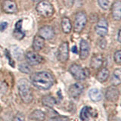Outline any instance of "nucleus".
Masks as SVG:
<instances>
[{
    "mask_svg": "<svg viewBox=\"0 0 121 121\" xmlns=\"http://www.w3.org/2000/svg\"><path fill=\"white\" fill-rule=\"evenodd\" d=\"M30 82L37 89L47 90L53 86L55 79L49 72L41 71L33 73L30 77Z\"/></svg>",
    "mask_w": 121,
    "mask_h": 121,
    "instance_id": "obj_1",
    "label": "nucleus"
},
{
    "mask_svg": "<svg viewBox=\"0 0 121 121\" xmlns=\"http://www.w3.org/2000/svg\"><path fill=\"white\" fill-rule=\"evenodd\" d=\"M18 93L21 100L26 104L31 103L33 99L30 83L26 79H21L17 82Z\"/></svg>",
    "mask_w": 121,
    "mask_h": 121,
    "instance_id": "obj_2",
    "label": "nucleus"
},
{
    "mask_svg": "<svg viewBox=\"0 0 121 121\" xmlns=\"http://www.w3.org/2000/svg\"><path fill=\"white\" fill-rule=\"evenodd\" d=\"M36 10L41 16L44 17H50L55 13L54 7L48 1H41L37 4Z\"/></svg>",
    "mask_w": 121,
    "mask_h": 121,
    "instance_id": "obj_3",
    "label": "nucleus"
},
{
    "mask_svg": "<svg viewBox=\"0 0 121 121\" xmlns=\"http://www.w3.org/2000/svg\"><path fill=\"white\" fill-rule=\"evenodd\" d=\"M87 22V17L86 14L83 12V11H79L75 17V21H74V26H73V30L76 33H81L84 27L86 26Z\"/></svg>",
    "mask_w": 121,
    "mask_h": 121,
    "instance_id": "obj_4",
    "label": "nucleus"
},
{
    "mask_svg": "<svg viewBox=\"0 0 121 121\" xmlns=\"http://www.w3.org/2000/svg\"><path fill=\"white\" fill-rule=\"evenodd\" d=\"M69 71L71 75L77 79V80H84L88 77V74L86 73V69L78 65L77 64H73L70 67Z\"/></svg>",
    "mask_w": 121,
    "mask_h": 121,
    "instance_id": "obj_5",
    "label": "nucleus"
},
{
    "mask_svg": "<svg viewBox=\"0 0 121 121\" xmlns=\"http://www.w3.org/2000/svg\"><path fill=\"white\" fill-rule=\"evenodd\" d=\"M69 58V44L67 42H64L60 45L58 51V60L60 62H66Z\"/></svg>",
    "mask_w": 121,
    "mask_h": 121,
    "instance_id": "obj_6",
    "label": "nucleus"
},
{
    "mask_svg": "<svg viewBox=\"0 0 121 121\" xmlns=\"http://www.w3.org/2000/svg\"><path fill=\"white\" fill-rule=\"evenodd\" d=\"M25 58L27 63L30 66H34V65H38L40 63L43 62V58L39 54H37L36 52H27L25 54Z\"/></svg>",
    "mask_w": 121,
    "mask_h": 121,
    "instance_id": "obj_7",
    "label": "nucleus"
},
{
    "mask_svg": "<svg viewBox=\"0 0 121 121\" xmlns=\"http://www.w3.org/2000/svg\"><path fill=\"white\" fill-rule=\"evenodd\" d=\"M108 32V24L105 18H101L95 26V33L98 36L104 37Z\"/></svg>",
    "mask_w": 121,
    "mask_h": 121,
    "instance_id": "obj_8",
    "label": "nucleus"
},
{
    "mask_svg": "<svg viewBox=\"0 0 121 121\" xmlns=\"http://www.w3.org/2000/svg\"><path fill=\"white\" fill-rule=\"evenodd\" d=\"M83 91V86L79 82L74 83L69 87L68 95L72 98H77L82 94Z\"/></svg>",
    "mask_w": 121,
    "mask_h": 121,
    "instance_id": "obj_9",
    "label": "nucleus"
},
{
    "mask_svg": "<svg viewBox=\"0 0 121 121\" xmlns=\"http://www.w3.org/2000/svg\"><path fill=\"white\" fill-rule=\"evenodd\" d=\"M120 97V92L115 86H111L105 92V98L108 101L117 102Z\"/></svg>",
    "mask_w": 121,
    "mask_h": 121,
    "instance_id": "obj_10",
    "label": "nucleus"
},
{
    "mask_svg": "<svg viewBox=\"0 0 121 121\" xmlns=\"http://www.w3.org/2000/svg\"><path fill=\"white\" fill-rule=\"evenodd\" d=\"M39 36L45 39H52L55 36V30L50 26H44L39 29Z\"/></svg>",
    "mask_w": 121,
    "mask_h": 121,
    "instance_id": "obj_11",
    "label": "nucleus"
},
{
    "mask_svg": "<svg viewBox=\"0 0 121 121\" xmlns=\"http://www.w3.org/2000/svg\"><path fill=\"white\" fill-rule=\"evenodd\" d=\"M2 9L4 11L8 14H14L17 12V4L12 0H5V1H4Z\"/></svg>",
    "mask_w": 121,
    "mask_h": 121,
    "instance_id": "obj_12",
    "label": "nucleus"
},
{
    "mask_svg": "<svg viewBox=\"0 0 121 121\" xmlns=\"http://www.w3.org/2000/svg\"><path fill=\"white\" fill-rule=\"evenodd\" d=\"M111 13L113 18L116 21L121 19V2L119 0L115 1L111 5Z\"/></svg>",
    "mask_w": 121,
    "mask_h": 121,
    "instance_id": "obj_13",
    "label": "nucleus"
},
{
    "mask_svg": "<svg viewBox=\"0 0 121 121\" xmlns=\"http://www.w3.org/2000/svg\"><path fill=\"white\" fill-rule=\"evenodd\" d=\"M89 55V45L87 41L82 39L80 42V52L79 57L82 60H86Z\"/></svg>",
    "mask_w": 121,
    "mask_h": 121,
    "instance_id": "obj_14",
    "label": "nucleus"
},
{
    "mask_svg": "<svg viewBox=\"0 0 121 121\" xmlns=\"http://www.w3.org/2000/svg\"><path fill=\"white\" fill-rule=\"evenodd\" d=\"M13 36L15 39L18 40L22 39L25 36V33L22 30V20L17 22L16 25H15V29L13 32Z\"/></svg>",
    "mask_w": 121,
    "mask_h": 121,
    "instance_id": "obj_15",
    "label": "nucleus"
},
{
    "mask_svg": "<svg viewBox=\"0 0 121 121\" xmlns=\"http://www.w3.org/2000/svg\"><path fill=\"white\" fill-rule=\"evenodd\" d=\"M103 64V56L101 55H95L90 61V65L93 69L98 70Z\"/></svg>",
    "mask_w": 121,
    "mask_h": 121,
    "instance_id": "obj_16",
    "label": "nucleus"
},
{
    "mask_svg": "<svg viewBox=\"0 0 121 121\" xmlns=\"http://www.w3.org/2000/svg\"><path fill=\"white\" fill-rule=\"evenodd\" d=\"M29 119L33 121H44L45 120V113L40 110H34L29 115Z\"/></svg>",
    "mask_w": 121,
    "mask_h": 121,
    "instance_id": "obj_17",
    "label": "nucleus"
},
{
    "mask_svg": "<svg viewBox=\"0 0 121 121\" xmlns=\"http://www.w3.org/2000/svg\"><path fill=\"white\" fill-rule=\"evenodd\" d=\"M45 45V40L43 37H41L39 35H37L34 37L33 42V48L36 52L40 51Z\"/></svg>",
    "mask_w": 121,
    "mask_h": 121,
    "instance_id": "obj_18",
    "label": "nucleus"
},
{
    "mask_svg": "<svg viewBox=\"0 0 121 121\" xmlns=\"http://www.w3.org/2000/svg\"><path fill=\"white\" fill-rule=\"evenodd\" d=\"M110 76V72L106 67H103L98 72L96 78L100 82H104L108 79Z\"/></svg>",
    "mask_w": 121,
    "mask_h": 121,
    "instance_id": "obj_19",
    "label": "nucleus"
},
{
    "mask_svg": "<svg viewBox=\"0 0 121 121\" xmlns=\"http://www.w3.org/2000/svg\"><path fill=\"white\" fill-rule=\"evenodd\" d=\"M89 96L90 99L94 102H98L102 99V93L98 89H92L89 92Z\"/></svg>",
    "mask_w": 121,
    "mask_h": 121,
    "instance_id": "obj_20",
    "label": "nucleus"
},
{
    "mask_svg": "<svg viewBox=\"0 0 121 121\" xmlns=\"http://www.w3.org/2000/svg\"><path fill=\"white\" fill-rule=\"evenodd\" d=\"M111 82L113 86H119L121 82V71L120 68L115 69L111 79Z\"/></svg>",
    "mask_w": 121,
    "mask_h": 121,
    "instance_id": "obj_21",
    "label": "nucleus"
},
{
    "mask_svg": "<svg viewBox=\"0 0 121 121\" xmlns=\"http://www.w3.org/2000/svg\"><path fill=\"white\" fill-rule=\"evenodd\" d=\"M61 28L64 33H69L72 30V24L70 19L67 17H64L61 20Z\"/></svg>",
    "mask_w": 121,
    "mask_h": 121,
    "instance_id": "obj_22",
    "label": "nucleus"
},
{
    "mask_svg": "<svg viewBox=\"0 0 121 121\" xmlns=\"http://www.w3.org/2000/svg\"><path fill=\"white\" fill-rule=\"evenodd\" d=\"M42 104L45 107L52 108L56 104V100L54 97L51 95H45L42 98Z\"/></svg>",
    "mask_w": 121,
    "mask_h": 121,
    "instance_id": "obj_23",
    "label": "nucleus"
},
{
    "mask_svg": "<svg viewBox=\"0 0 121 121\" xmlns=\"http://www.w3.org/2000/svg\"><path fill=\"white\" fill-rule=\"evenodd\" d=\"M12 52H13V55L14 56V58H17L18 60H21L23 58H24V53L21 48L16 46V45H14V46L12 48Z\"/></svg>",
    "mask_w": 121,
    "mask_h": 121,
    "instance_id": "obj_24",
    "label": "nucleus"
},
{
    "mask_svg": "<svg viewBox=\"0 0 121 121\" xmlns=\"http://www.w3.org/2000/svg\"><path fill=\"white\" fill-rule=\"evenodd\" d=\"M80 119L82 121H85L86 120H88L90 117V108L89 107H84L80 111Z\"/></svg>",
    "mask_w": 121,
    "mask_h": 121,
    "instance_id": "obj_25",
    "label": "nucleus"
},
{
    "mask_svg": "<svg viewBox=\"0 0 121 121\" xmlns=\"http://www.w3.org/2000/svg\"><path fill=\"white\" fill-rule=\"evenodd\" d=\"M19 70L24 73H30L32 72V67L29 64H21L18 67Z\"/></svg>",
    "mask_w": 121,
    "mask_h": 121,
    "instance_id": "obj_26",
    "label": "nucleus"
},
{
    "mask_svg": "<svg viewBox=\"0 0 121 121\" xmlns=\"http://www.w3.org/2000/svg\"><path fill=\"white\" fill-rule=\"evenodd\" d=\"M98 5L104 10H108L109 9V1L108 0H98Z\"/></svg>",
    "mask_w": 121,
    "mask_h": 121,
    "instance_id": "obj_27",
    "label": "nucleus"
},
{
    "mask_svg": "<svg viewBox=\"0 0 121 121\" xmlns=\"http://www.w3.org/2000/svg\"><path fill=\"white\" fill-rule=\"evenodd\" d=\"M113 58H114V61L117 64H121V52L119 51H117L114 54V56H113Z\"/></svg>",
    "mask_w": 121,
    "mask_h": 121,
    "instance_id": "obj_28",
    "label": "nucleus"
},
{
    "mask_svg": "<svg viewBox=\"0 0 121 121\" xmlns=\"http://www.w3.org/2000/svg\"><path fill=\"white\" fill-rule=\"evenodd\" d=\"M12 121H25V116L22 113H17L14 117Z\"/></svg>",
    "mask_w": 121,
    "mask_h": 121,
    "instance_id": "obj_29",
    "label": "nucleus"
},
{
    "mask_svg": "<svg viewBox=\"0 0 121 121\" xmlns=\"http://www.w3.org/2000/svg\"><path fill=\"white\" fill-rule=\"evenodd\" d=\"M64 3L65 6L68 9H70V8L73 7V4H74V0H64Z\"/></svg>",
    "mask_w": 121,
    "mask_h": 121,
    "instance_id": "obj_30",
    "label": "nucleus"
},
{
    "mask_svg": "<svg viewBox=\"0 0 121 121\" xmlns=\"http://www.w3.org/2000/svg\"><path fill=\"white\" fill-rule=\"evenodd\" d=\"M7 90V85L2 82H0V92H5Z\"/></svg>",
    "mask_w": 121,
    "mask_h": 121,
    "instance_id": "obj_31",
    "label": "nucleus"
},
{
    "mask_svg": "<svg viewBox=\"0 0 121 121\" xmlns=\"http://www.w3.org/2000/svg\"><path fill=\"white\" fill-rule=\"evenodd\" d=\"M106 45H107V43H106V41L105 39H102L99 41V46L102 49H104L105 48V46H106Z\"/></svg>",
    "mask_w": 121,
    "mask_h": 121,
    "instance_id": "obj_32",
    "label": "nucleus"
},
{
    "mask_svg": "<svg viewBox=\"0 0 121 121\" xmlns=\"http://www.w3.org/2000/svg\"><path fill=\"white\" fill-rule=\"evenodd\" d=\"M8 26V23L7 22H2L0 24V31H4Z\"/></svg>",
    "mask_w": 121,
    "mask_h": 121,
    "instance_id": "obj_33",
    "label": "nucleus"
},
{
    "mask_svg": "<svg viewBox=\"0 0 121 121\" xmlns=\"http://www.w3.org/2000/svg\"><path fill=\"white\" fill-rule=\"evenodd\" d=\"M120 35H121V30H119V31H118V35H117V40H118L119 43H120V42H121Z\"/></svg>",
    "mask_w": 121,
    "mask_h": 121,
    "instance_id": "obj_34",
    "label": "nucleus"
},
{
    "mask_svg": "<svg viewBox=\"0 0 121 121\" xmlns=\"http://www.w3.org/2000/svg\"><path fill=\"white\" fill-rule=\"evenodd\" d=\"M72 52L74 53H77V46H73L72 48Z\"/></svg>",
    "mask_w": 121,
    "mask_h": 121,
    "instance_id": "obj_35",
    "label": "nucleus"
},
{
    "mask_svg": "<svg viewBox=\"0 0 121 121\" xmlns=\"http://www.w3.org/2000/svg\"><path fill=\"white\" fill-rule=\"evenodd\" d=\"M48 121H61L59 118H54V119H52V120H49Z\"/></svg>",
    "mask_w": 121,
    "mask_h": 121,
    "instance_id": "obj_36",
    "label": "nucleus"
},
{
    "mask_svg": "<svg viewBox=\"0 0 121 121\" xmlns=\"http://www.w3.org/2000/svg\"><path fill=\"white\" fill-rule=\"evenodd\" d=\"M33 2H39V1H40V0H32Z\"/></svg>",
    "mask_w": 121,
    "mask_h": 121,
    "instance_id": "obj_37",
    "label": "nucleus"
},
{
    "mask_svg": "<svg viewBox=\"0 0 121 121\" xmlns=\"http://www.w3.org/2000/svg\"><path fill=\"white\" fill-rule=\"evenodd\" d=\"M0 121H2V118L0 117Z\"/></svg>",
    "mask_w": 121,
    "mask_h": 121,
    "instance_id": "obj_38",
    "label": "nucleus"
},
{
    "mask_svg": "<svg viewBox=\"0 0 121 121\" xmlns=\"http://www.w3.org/2000/svg\"><path fill=\"white\" fill-rule=\"evenodd\" d=\"M0 50H2V48L1 47H0Z\"/></svg>",
    "mask_w": 121,
    "mask_h": 121,
    "instance_id": "obj_39",
    "label": "nucleus"
}]
</instances>
